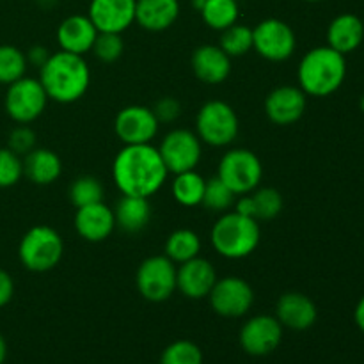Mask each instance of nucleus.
<instances>
[{
  "label": "nucleus",
  "mask_w": 364,
  "mask_h": 364,
  "mask_svg": "<svg viewBox=\"0 0 364 364\" xmlns=\"http://www.w3.org/2000/svg\"><path fill=\"white\" fill-rule=\"evenodd\" d=\"M166 164L153 144H123L112 162V180L123 196L151 198L167 180Z\"/></svg>",
  "instance_id": "1"
},
{
  "label": "nucleus",
  "mask_w": 364,
  "mask_h": 364,
  "mask_svg": "<svg viewBox=\"0 0 364 364\" xmlns=\"http://www.w3.org/2000/svg\"><path fill=\"white\" fill-rule=\"evenodd\" d=\"M39 82L48 100L68 105L84 98L91 84V70L84 55L59 50L39 68Z\"/></svg>",
  "instance_id": "2"
},
{
  "label": "nucleus",
  "mask_w": 364,
  "mask_h": 364,
  "mask_svg": "<svg viewBox=\"0 0 364 364\" xmlns=\"http://www.w3.org/2000/svg\"><path fill=\"white\" fill-rule=\"evenodd\" d=\"M347 78V59L331 46H316L302 55L297 68L299 87L313 98L334 95Z\"/></svg>",
  "instance_id": "3"
},
{
  "label": "nucleus",
  "mask_w": 364,
  "mask_h": 364,
  "mask_svg": "<svg viewBox=\"0 0 364 364\" xmlns=\"http://www.w3.org/2000/svg\"><path fill=\"white\" fill-rule=\"evenodd\" d=\"M217 255L228 259H244L258 249L262 240V230L258 220L240 215L238 212L220 213L210 233Z\"/></svg>",
  "instance_id": "4"
},
{
  "label": "nucleus",
  "mask_w": 364,
  "mask_h": 364,
  "mask_svg": "<svg viewBox=\"0 0 364 364\" xmlns=\"http://www.w3.org/2000/svg\"><path fill=\"white\" fill-rule=\"evenodd\" d=\"M64 255V242L59 231L46 224L32 226L21 237L18 245V258L31 272H48L55 269Z\"/></svg>",
  "instance_id": "5"
},
{
  "label": "nucleus",
  "mask_w": 364,
  "mask_h": 364,
  "mask_svg": "<svg viewBox=\"0 0 364 364\" xmlns=\"http://www.w3.org/2000/svg\"><path fill=\"white\" fill-rule=\"evenodd\" d=\"M240 121L230 103L223 100H210L196 116V135L205 144L213 148L230 146L237 139Z\"/></svg>",
  "instance_id": "6"
},
{
  "label": "nucleus",
  "mask_w": 364,
  "mask_h": 364,
  "mask_svg": "<svg viewBox=\"0 0 364 364\" xmlns=\"http://www.w3.org/2000/svg\"><path fill=\"white\" fill-rule=\"evenodd\" d=\"M217 176L237 196L251 194L262 183V160L251 149H230L220 156L219 166H217Z\"/></svg>",
  "instance_id": "7"
},
{
  "label": "nucleus",
  "mask_w": 364,
  "mask_h": 364,
  "mask_svg": "<svg viewBox=\"0 0 364 364\" xmlns=\"http://www.w3.org/2000/svg\"><path fill=\"white\" fill-rule=\"evenodd\" d=\"M46 103L48 96L39 78L27 77V75L7 85L4 96V109L16 124H31L32 121L38 119L45 112Z\"/></svg>",
  "instance_id": "8"
},
{
  "label": "nucleus",
  "mask_w": 364,
  "mask_h": 364,
  "mask_svg": "<svg viewBox=\"0 0 364 364\" xmlns=\"http://www.w3.org/2000/svg\"><path fill=\"white\" fill-rule=\"evenodd\" d=\"M176 263L166 255L149 256L139 265L135 284L142 299L149 302H166L176 291Z\"/></svg>",
  "instance_id": "9"
},
{
  "label": "nucleus",
  "mask_w": 364,
  "mask_h": 364,
  "mask_svg": "<svg viewBox=\"0 0 364 364\" xmlns=\"http://www.w3.org/2000/svg\"><path fill=\"white\" fill-rule=\"evenodd\" d=\"M297 48V36L287 21L267 18L252 28V50L270 63H284Z\"/></svg>",
  "instance_id": "10"
},
{
  "label": "nucleus",
  "mask_w": 364,
  "mask_h": 364,
  "mask_svg": "<svg viewBox=\"0 0 364 364\" xmlns=\"http://www.w3.org/2000/svg\"><path fill=\"white\" fill-rule=\"evenodd\" d=\"M213 311L224 318H240L251 311L255 304V290L245 279L237 276L217 277L208 294Z\"/></svg>",
  "instance_id": "11"
},
{
  "label": "nucleus",
  "mask_w": 364,
  "mask_h": 364,
  "mask_svg": "<svg viewBox=\"0 0 364 364\" xmlns=\"http://www.w3.org/2000/svg\"><path fill=\"white\" fill-rule=\"evenodd\" d=\"M159 153L169 173H185L196 169L201 162L203 142L196 132L187 128H174L162 139Z\"/></svg>",
  "instance_id": "12"
},
{
  "label": "nucleus",
  "mask_w": 364,
  "mask_h": 364,
  "mask_svg": "<svg viewBox=\"0 0 364 364\" xmlns=\"http://www.w3.org/2000/svg\"><path fill=\"white\" fill-rule=\"evenodd\" d=\"M159 128L151 107L146 105L124 107L114 119V132L123 144H151Z\"/></svg>",
  "instance_id": "13"
},
{
  "label": "nucleus",
  "mask_w": 364,
  "mask_h": 364,
  "mask_svg": "<svg viewBox=\"0 0 364 364\" xmlns=\"http://www.w3.org/2000/svg\"><path fill=\"white\" fill-rule=\"evenodd\" d=\"M283 329L279 320L272 315H256L249 318L240 329V347L255 358H263L276 350L283 341Z\"/></svg>",
  "instance_id": "14"
},
{
  "label": "nucleus",
  "mask_w": 364,
  "mask_h": 364,
  "mask_svg": "<svg viewBox=\"0 0 364 364\" xmlns=\"http://www.w3.org/2000/svg\"><path fill=\"white\" fill-rule=\"evenodd\" d=\"M308 95L299 85H279L272 89L265 100V114L274 124L290 127L306 112Z\"/></svg>",
  "instance_id": "15"
},
{
  "label": "nucleus",
  "mask_w": 364,
  "mask_h": 364,
  "mask_svg": "<svg viewBox=\"0 0 364 364\" xmlns=\"http://www.w3.org/2000/svg\"><path fill=\"white\" fill-rule=\"evenodd\" d=\"M217 281V272L208 259L196 256L181 263L176 270V290L183 297L201 301L208 297Z\"/></svg>",
  "instance_id": "16"
},
{
  "label": "nucleus",
  "mask_w": 364,
  "mask_h": 364,
  "mask_svg": "<svg viewBox=\"0 0 364 364\" xmlns=\"http://www.w3.org/2000/svg\"><path fill=\"white\" fill-rule=\"evenodd\" d=\"M137 0H91L87 16L98 32L123 34L135 23Z\"/></svg>",
  "instance_id": "17"
},
{
  "label": "nucleus",
  "mask_w": 364,
  "mask_h": 364,
  "mask_svg": "<svg viewBox=\"0 0 364 364\" xmlns=\"http://www.w3.org/2000/svg\"><path fill=\"white\" fill-rule=\"evenodd\" d=\"M276 316L279 323L291 331H308L318 318L316 304L301 291H287L276 302Z\"/></svg>",
  "instance_id": "18"
},
{
  "label": "nucleus",
  "mask_w": 364,
  "mask_h": 364,
  "mask_svg": "<svg viewBox=\"0 0 364 364\" xmlns=\"http://www.w3.org/2000/svg\"><path fill=\"white\" fill-rule=\"evenodd\" d=\"M73 226L78 237L91 244H98V242L107 240L116 230L114 210H110L103 201L82 206V208H77Z\"/></svg>",
  "instance_id": "19"
},
{
  "label": "nucleus",
  "mask_w": 364,
  "mask_h": 364,
  "mask_svg": "<svg viewBox=\"0 0 364 364\" xmlns=\"http://www.w3.org/2000/svg\"><path fill=\"white\" fill-rule=\"evenodd\" d=\"M191 66L203 84L219 85L230 77L231 57L219 45H201L192 52Z\"/></svg>",
  "instance_id": "20"
},
{
  "label": "nucleus",
  "mask_w": 364,
  "mask_h": 364,
  "mask_svg": "<svg viewBox=\"0 0 364 364\" xmlns=\"http://www.w3.org/2000/svg\"><path fill=\"white\" fill-rule=\"evenodd\" d=\"M98 36V28L87 14H71L57 27V43L60 50L77 55L91 52Z\"/></svg>",
  "instance_id": "21"
},
{
  "label": "nucleus",
  "mask_w": 364,
  "mask_h": 364,
  "mask_svg": "<svg viewBox=\"0 0 364 364\" xmlns=\"http://www.w3.org/2000/svg\"><path fill=\"white\" fill-rule=\"evenodd\" d=\"M180 0H137L135 23L148 32H164L176 23Z\"/></svg>",
  "instance_id": "22"
},
{
  "label": "nucleus",
  "mask_w": 364,
  "mask_h": 364,
  "mask_svg": "<svg viewBox=\"0 0 364 364\" xmlns=\"http://www.w3.org/2000/svg\"><path fill=\"white\" fill-rule=\"evenodd\" d=\"M364 41V23L354 13L338 14L327 27V46L336 52L347 53L355 52Z\"/></svg>",
  "instance_id": "23"
},
{
  "label": "nucleus",
  "mask_w": 364,
  "mask_h": 364,
  "mask_svg": "<svg viewBox=\"0 0 364 364\" xmlns=\"http://www.w3.org/2000/svg\"><path fill=\"white\" fill-rule=\"evenodd\" d=\"M21 162H23V176L34 185L53 183L63 173V162L59 155L48 148L36 146L31 153L21 156Z\"/></svg>",
  "instance_id": "24"
},
{
  "label": "nucleus",
  "mask_w": 364,
  "mask_h": 364,
  "mask_svg": "<svg viewBox=\"0 0 364 364\" xmlns=\"http://www.w3.org/2000/svg\"><path fill=\"white\" fill-rule=\"evenodd\" d=\"M153 215L149 198H137V196H123L114 208L116 228L127 233H139L149 224Z\"/></svg>",
  "instance_id": "25"
},
{
  "label": "nucleus",
  "mask_w": 364,
  "mask_h": 364,
  "mask_svg": "<svg viewBox=\"0 0 364 364\" xmlns=\"http://www.w3.org/2000/svg\"><path fill=\"white\" fill-rule=\"evenodd\" d=\"M206 180L196 169L185 171V173L174 174V180L171 183V192L178 205L194 208L199 206L205 194Z\"/></svg>",
  "instance_id": "26"
},
{
  "label": "nucleus",
  "mask_w": 364,
  "mask_h": 364,
  "mask_svg": "<svg viewBox=\"0 0 364 364\" xmlns=\"http://www.w3.org/2000/svg\"><path fill=\"white\" fill-rule=\"evenodd\" d=\"M199 252H201V238L196 231L187 230V228L173 231L164 245V255L178 265L196 258Z\"/></svg>",
  "instance_id": "27"
},
{
  "label": "nucleus",
  "mask_w": 364,
  "mask_h": 364,
  "mask_svg": "<svg viewBox=\"0 0 364 364\" xmlns=\"http://www.w3.org/2000/svg\"><path fill=\"white\" fill-rule=\"evenodd\" d=\"M206 27L223 32L238 21L240 7L237 0H205L199 9Z\"/></svg>",
  "instance_id": "28"
},
{
  "label": "nucleus",
  "mask_w": 364,
  "mask_h": 364,
  "mask_svg": "<svg viewBox=\"0 0 364 364\" xmlns=\"http://www.w3.org/2000/svg\"><path fill=\"white\" fill-rule=\"evenodd\" d=\"M27 68L25 52L13 45H0V84L9 85L20 80L27 73Z\"/></svg>",
  "instance_id": "29"
},
{
  "label": "nucleus",
  "mask_w": 364,
  "mask_h": 364,
  "mask_svg": "<svg viewBox=\"0 0 364 364\" xmlns=\"http://www.w3.org/2000/svg\"><path fill=\"white\" fill-rule=\"evenodd\" d=\"M235 201H237V194L219 176H213L210 180H206L205 194H203L201 201V205L206 210L215 213L230 212L235 206Z\"/></svg>",
  "instance_id": "30"
},
{
  "label": "nucleus",
  "mask_w": 364,
  "mask_h": 364,
  "mask_svg": "<svg viewBox=\"0 0 364 364\" xmlns=\"http://www.w3.org/2000/svg\"><path fill=\"white\" fill-rule=\"evenodd\" d=\"M219 46L231 59L233 57H244L245 53L252 50V28L237 21L235 25L220 32Z\"/></svg>",
  "instance_id": "31"
},
{
  "label": "nucleus",
  "mask_w": 364,
  "mask_h": 364,
  "mask_svg": "<svg viewBox=\"0 0 364 364\" xmlns=\"http://www.w3.org/2000/svg\"><path fill=\"white\" fill-rule=\"evenodd\" d=\"M103 196H105L103 183L96 176H89V174L78 176L70 187V201L75 208L103 201Z\"/></svg>",
  "instance_id": "32"
},
{
  "label": "nucleus",
  "mask_w": 364,
  "mask_h": 364,
  "mask_svg": "<svg viewBox=\"0 0 364 364\" xmlns=\"http://www.w3.org/2000/svg\"><path fill=\"white\" fill-rule=\"evenodd\" d=\"M255 201V219L272 220L283 210V196L274 187H262L251 192Z\"/></svg>",
  "instance_id": "33"
},
{
  "label": "nucleus",
  "mask_w": 364,
  "mask_h": 364,
  "mask_svg": "<svg viewBox=\"0 0 364 364\" xmlns=\"http://www.w3.org/2000/svg\"><path fill=\"white\" fill-rule=\"evenodd\" d=\"M160 364H203V352L194 341L178 340L164 348Z\"/></svg>",
  "instance_id": "34"
},
{
  "label": "nucleus",
  "mask_w": 364,
  "mask_h": 364,
  "mask_svg": "<svg viewBox=\"0 0 364 364\" xmlns=\"http://www.w3.org/2000/svg\"><path fill=\"white\" fill-rule=\"evenodd\" d=\"M91 52L102 63L112 64L123 55L124 41L121 34H116V32H98Z\"/></svg>",
  "instance_id": "35"
},
{
  "label": "nucleus",
  "mask_w": 364,
  "mask_h": 364,
  "mask_svg": "<svg viewBox=\"0 0 364 364\" xmlns=\"http://www.w3.org/2000/svg\"><path fill=\"white\" fill-rule=\"evenodd\" d=\"M23 178V162L21 156L9 148H0V188L14 187Z\"/></svg>",
  "instance_id": "36"
},
{
  "label": "nucleus",
  "mask_w": 364,
  "mask_h": 364,
  "mask_svg": "<svg viewBox=\"0 0 364 364\" xmlns=\"http://www.w3.org/2000/svg\"><path fill=\"white\" fill-rule=\"evenodd\" d=\"M36 132L28 124H16L7 137V148L18 156H25L36 148Z\"/></svg>",
  "instance_id": "37"
},
{
  "label": "nucleus",
  "mask_w": 364,
  "mask_h": 364,
  "mask_svg": "<svg viewBox=\"0 0 364 364\" xmlns=\"http://www.w3.org/2000/svg\"><path fill=\"white\" fill-rule=\"evenodd\" d=\"M151 110L160 124L174 123L181 116V103L173 96H164L153 105Z\"/></svg>",
  "instance_id": "38"
},
{
  "label": "nucleus",
  "mask_w": 364,
  "mask_h": 364,
  "mask_svg": "<svg viewBox=\"0 0 364 364\" xmlns=\"http://www.w3.org/2000/svg\"><path fill=\"white\" fill-rule=\"evenodd\" d=\"M14 295V281L7 270L0 269V309L6 308Z\"/></svg>",
  "instance_id": "39"
},
{
  "label": "nucleus",
  "mask_w": 364,
  "mask_h": 364,
  "mask_svg": "<svg viewBox=\"0 0 364 364\" xmlns=\"http://www.w3.org/2000/svg\"><path fill=\"white\" fill-rule=\"evenodd\" d=\"M50 55H52V52H50L46 46H41V45L32 46V48H28V52L25 53L28 66H36L38 70L46 63V60H48Z\"/></svg>",
  "instance_id": "40"
},
{
  "label": "nucleus",
  "mask_w": 364,
  "mask_h": 364,
  "mask_svg": "<svg viewBox=\"0 0 364 364\" xmlns=\"http://www.w3.org/2000/svg\"><path fill=\"white\" fill-rule=\"evenodd\" d=\"M354 322H355V326L359 327V331L364 333V295L359 299L358 306H355V309H354Z\"/></svg>",
  "instance_id": "41"
},
{
  "label": "nucleus",
  "mask_w": 364,
  "mask_h": 364,
  "mask_svg": "<svg viewBox=\"0 0 364 364\" xmlns=\"http://www.w3.org/2000/svg\"><path fill=\"white\" fill-rule=\"evenodd\" d=\"M6 358H7V343L6 340H4L2 334H0V364L6 363Z\"/></svg>",
  "instance_id": "42"
},
{
  "label": "nucleus",
  "mask_w": 364,
  "mask_h": 364,
  "mask_svg": "<svg viewBox=\"0 0 364 364\" xmlns=\"http://www.w3.org/2000/svg\"><path fill=\"white\" fill-rule=\"evenodd\" d=\"M359 107H361V110L364 112V95L361 96V100H359Z\"/></svg>",
  "instance_id": "43"
},
{
  "label": "nucleus",
  "mask_w": 364,
  "mask_h": 364,
  "mask_svg": "<svg viewBox=\"0 0 364 364\" xmlns=\"http://www.w3.org/2000/svg\"><path fill=\"white\" fill-rule=\"evenodd\" d=\"M304 2H311L313 4V2H322V0H304Z\"/></svg>",
  "instance_id": "44"
}]
</instances>
